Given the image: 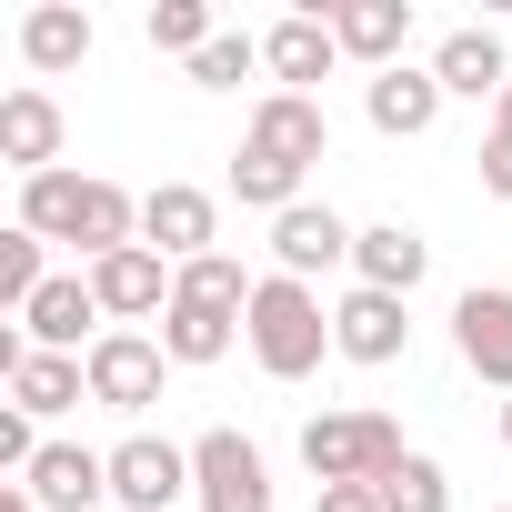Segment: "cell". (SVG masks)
Segmentation results:
<instances>
[{
  "label": "cell",
  "mask_w": 512,
  "mask_h": 512,
  "mask_svg": "<svg viewBox=\"0 0 512 512\" xmlns=\"http://www.w3.org/2000/svg\"><path fill=\"white\" fill-rule=\"evenodd\" d=\"M21 231H41V241H81L91 262H111V251L141 241V201H131L121 181L41 171V181H21Z\"/></svg>",
  "instance_id": "1"
},
{
  "label": "cell",
  "mask_w": 512,
  "mask_h": 512,
  "mask_svg": "<svg viewBox=\"0 0 512 512\" xmlns=\"http://www.w3.org/2000/svg\"><path fill=\"white\" fill-rule=\"evenodd\" d=\"M241 332H251V362H262L272 382H302V372H322V352H332V312L312 302V282H282V272L251 292Z\"/></svg>",
  "instance_id": "2"
},
{
  "label": "cell",
  "mask_w": 512,
  "mask_h": 512,
  "mask_svg": "<svg viewBox=\"0 0 512 512\" xmlns=\"http://www.w3.org/2000/svg\"><path fill=\"white\" fill-rule=\"evenodd\" d=\"M302 462H312V482H392L412 452H402L392 412H312L302 422Z\"/></svg>",
  "instance_id": "3"
},
{
  "label": "cell",
  "mask_w": 512,
  "mask_h": 512,
  "mask_svg": "<svg viewBox=\"0 0 512 512\" xmlns=\"http://www.w3.org/2000/svg\"><path fill=\"white\" fill-rule=\"evenodd\" d=\"M191 492H201V512H272V472L231 422L191 442Z\"/></svg>",
  "instance_id": "4"
},
{
  "label": "cell",
  "mask_w": 512,
  "mask_h": 512,
  "mask_svg": "<svg viewBox=\"0 0 512 512\" xmlns=\"http://www.w3.org/2000/svg\"><path fill=\"white\" fill-rule=\"evenodd\" d=\"M81 362H91V402H111V412H151V402H161V362H171V352H161V342H141V332H101Z\"/></svg>",
  "instance_id": "5"
},
{
  "label": "cell",
  "mask_w": 512,
  "mask_h": 512,
  "mask_svg": "<svg viewBox=\"0 0 512 512\" xmlns=\"http://www.w3.org/2000/svg\"><path fill=\"white\" fill-rule=\"evenodd\" d=\"M181 492H191V452H181V442L131 432V442L111 452V502H121V512H171Z\"/></svg>",
  "instance_id": "6"
},
{
  "label": "cell",
  "mask_w": 512,
  "mask_h": 512,
  "mask_svg": "<svg viewBox=\"0 0 512 512\" xmlns=\"http://www.w3.org/2000/svg\"><path fill=\"white\" fill-rule=\"evenodd\" d=\"M21 492H31L41 512H101V502H111V452H91V442H41V462L21 472Z\"/></svg>",
  "instance_id": "7"
},
{
  "label": "cell",
  "mask_w": 512,
  "mask_h": 512,
  "mask_svg": "<svg viewBox=\"0 0 512 512\" xmlns=\"http://www.w3.org/2000/svg\"><path fill=\"white\" fill-rule=\"evenodd\" d=\"M352 221L342 211H322V201H292L282 221H272V262H282V282H312V272H332V262H352Z\"/></svg>",
  "instance_id": "8"
},
{
  "label": "cell",
  "mask_w": 512,
  "mask_h": 512,
  "mask_svg": "<svg viewBox=\"0 0 512 512\" xmlns=\"http://www.w3.org/2000/svg\"><path fill=\"white\" fill-rule=\"evenodd\" d=\"M171 282H181V272H161V251H151V241H131V251H111V262H91V292H101L111 322L171 312Z\"/></svg>",
  "instance_id": "9"
},
{
  "label": "cell",
  "mask_w": 512,
  "mask_h": 512,
  "mask_svg": "<svg viewBox=\"0 0 512 512\" xmlns=\"http://www.w3.org/2000/svg\"><path fill=\"white\" fill-rule=\"evenodd\" d=\"M211 191H191V181H161L151 201H141V241L161 251V262H201V251H211Z\"/></svg>",
  "instance_id": "10"
},
{
  "label": "cell",
  "mask_w": 512,
  "mask_h": 512,
  "mask_svg": "<svg viewBox=\"0 0 512 512\" xmlns=\"http://www.w3.org/2000/svg\"><path fill=\"white\" fill-rule=\"evenodd\" d=\"M0 161H11L21 181L61 171V101L51 91H11V101H0Z\"/></svg>",
  "instance_id": "11"
},
{
  "label": "cell",
  "mask_w": 512,
  "mask_h": 512,
  "mask_svg": "<svg viewBox=\"0 0 512 512\" xmlns=\"http://www.w3.org/2000/svg\"><path fill=\"white\" fill-rule=\"evenodd\" d=\"M251 151H272V161L312 171V161L332 151V121H322V101H302V91H272L262 111H251Z\"/></svg>",
  "instance_id": "12"
},
{
  "label": "cell",
  "mask_w": 512,
  "mask_h": 512,
  "mask_svg": "<svg viewBox=\"0 0 512 512\" xmlns=\"http://www.w3.org/2000/svg\"><path fill=\"white\" fill-rule=\"evenodd\" d=\"M262 61H272V81H282V91H302V101H312V81L342 61V41H332V21H322V11H292V21H272V31H262Z\"/></svg>",
  "instance_id": "13"
},
{
  "label": "cell",
  "mask_w": 512,
  "mask_h": 512,
  "mask_svg": "<svg viewBox=\"0 0 512 512\" xmlns=\"http://www.w3.org/2000/svg\"><path fill=\"white\" fill-rule=\"evenodd\" d=\"M452 342H462V362H472L482 382L512 392V292H462V302H452Z\"/></svg>",
  "instance_id": "14"
},
{
  "label": "cell",
  "mask_w": 512,
  "mask_h": 512,
  "mask_svg": "<svg viewBox=\"0 0 512 512\" xmlns=\"http://www.w3.org/2000/svg\"><path fill=\"white\" fill-rule=\"evenodd\" d=\"M422 262H432V241H422L412 221H372V231L352 241V272H362V292H392V302H412Z\"/></svg>",
  "instance_id": "15"
},
{
  "label": "cell",
  "mask_w": 512,
  "mask_h": 512,
  "mask_svg": "<svg viewBox=\"0 0 512 512\" xmlns=\"http://www.w3.org/2000/svg\"><path fill=\"white\" fill-rule=\"evenodd\" d=\"M332 41L372 71H402V41H412V0H342V11H322Z\"/></svg>",
  "instance_id": "16"
},
{
  "label": "cell",
  "mask_w": 512,
  "mask_h": 512,
  "mask_svg": "<svg viewBox=\"0 0 512 512\" xmlns=\"http://www.w3.org/2000/svg\"><path fill=\"white\" fill-rule=\"evenodd\" d=\"M81 322H101V292H91V272H51V282H41V302L21 312L31 352H81Z\"/></svg>",
  "instance_id": "17"
},
{
  "label": "cell",
  "mask_w": 512,
  "mask_h": 512,
  "mask_svg": "<svg viewBox=\"0 0 512 512\" xmlns=\"http://www.w3.org/2000/svg\"><path fill=\"white\" fill-rule=\"evenodd\" d=\"M332 352H352V362H402V352H412L402 302H392V292H352V302L332 312Z\"/></svg>",
  "instance_id": "18"
},
{
  "label": "cell",
  "mask_w": 512,
  "mask_h": 512,
  "mask_svg": "<svg viewBox=\"0 0 512 512\" xmlns=\"http://www.w3.org/2000/svg\"><path fill=\"white\" fill-rule=\"evenodd\" d=\"M432 81H442V91H462V101H482V91L502 101V91H512V61H502V41H492V31H452V41L432 51Z\"/></svg>",
  "instance_id": "19"
},
{
  "label": "cell",
  "mask_w": 512,
  "mask_h": 512,
  "mask_svg": "<svg viewBox=\"0 0 512 512\" xmlns=\"http://www.w3.org/2000/svg\"><path fill=\"white\" fill-rule=\"evenodd\" d=\"M432 121H442V81H432V71H372V131L422 141Z\"/></svg>",
  "instance_id": "20"
},
{
  "label": "cell",
  "mask_w": 512,
  "mask_h": 512,
  "mask_svg": "<svg viewBox=\"0 0 512 512\" xmlns=\"http://www.w3.org/2000/svg\"><path fill=\"white\" fill-rule=\"evenodd\" d=\"M21 61H31V71H81V61H91V11L41 0V11L21 21Z\"/></svg>",
  "instance_id": "21"
},
{
  "label": "cell",
  "mask_w": 512,
  "mask_h": 512,
  "mask_svg": "<svg viewBox=\"0 0 512 512\" xmlns=\"http://www.w3.org/2000/svg\"><path fill=\"white\" fill-rule=\"evenodd\" d=\"M81 392H91V362H81V352H31V362L11 372V402H21L31 422H51V412H71Z\"/></svg>",
  "instance_id": "22"
},
{
  "label": "cell",
  "mask_w": 512,
  "mask_h": 512,
  "mask_svg": "<svg viewBox=\"0 0 512 512\" xmlns=\"http://www.w3.org/2000/svg\"><path fill=\"white\" fill-rule=\"evenodd\" d=\"M251 292H262V282H251L241 262H231V251H201V262H181V282H171V302H201V312H251Z\"/></svg>",
  "instance_id": "23"
},
{
  "label": "cell",
  "mask_w": 512,
  "mask_h": 512,
  "mask_svg": "<svg viewBox=\"0 0 512 512\" xmlns=\"http://www.w3.org/2000/svg\"><path fill=\"white\" fill-rule=\"evenodd\" d=\"M161 352H171V362H191V372H201V362H221V352H231V312L171 302V312H161Z\"/></svg>",
  "instance_id": "24"
},
{
  "label": "cell",
  "mask_w": 512,
  "mask_h": 512,
  "mask_svg": "<svg viewBox=\"0 0 512 512\" xmlns=\"http://www.w3.org/2000/svg\"><path fill=\"white\" fill-rule=\"evenodd\" d=\"M231 191H241L251 211H272V221H282V211L302 201V171H292V161H272V151H251V141H241V151H231Z\"/></svg>",
  "instance_id": "25"
},
{
  "label": "cell",
  "mask_w": 512,
  "mask_h": 512,
  "mask_svg": "<svg viewBox=\"0 0 512 512\" xmlns=\"http://www.w3.org/2000/svg\"><path fill=\"white\" fill-rule=\"evenodd\" d=\"M141 31H151V51H181V61H201V51L221 41L201 0H151V21H141Z\"/></svg>",
  "instance_id": "26"
},
{
  "label": "cell",
  "mask_w": 512,
  "mask_h": 512,
  "mask_svg": "<svg viewBox=\"0 0 512 512\" xmlns=\"http://www.w3.org/2000/svg\"><path fill=\"white\" fill-rule=\"evenodd\" d=\"M41 282H51V272H41V231H21V221H11V231H0V302L31 312V302H41Z\"/></svg>",
  "instance_id": "27"
},
{
  "label": "cell",
  "mask_w": 512,
  "mask_h": 512,
  "mask_svg": "<svg viewBox=\"0 0 512 512\" xmlns=\"http://www.w3.org/2000/svg\"><path fill=\"white\" fill-rule=\"evenodd\" d=\"M382 512H452V482H442V462H402L392 482H382Z\"/></svg>",
  "instance_id": "28"
},
{
  "label": "cell",
  "mask_w": 512,
  "mask_h": 512,
  "mask_svg": "<svg viewBox=\"0 0 512 512\" xmlns=\"http://www.w3.org/2000/svg\"><path fill=\"white\" fill-rule=\"evenodd\" d=\"M251 61H262V41H251V31H221V41H211V51L191 61V81H201V91H231V81H241Z\"/></svg>",
  "instance_id": "29"
},
{
  "label": "cell",
  "mask_w": 512,
  "mask_h": 512,
  "mask_svg": "<svg viewBox=\"0 0 512 512\" xmlns=\"http://www.w3.org/2000/svg\"><path fill=\"white\" fill-rule=\"evenodd\" d=\"M0 462H11V472H31V462H41V432H31V412H21V402H0Z\"/></svg>",
  "instance_id": "30"
},
{
  "label": "cell",
  "mask_w": 512,
  "mask_h": 512,
  "mask_svg": "<svg viewBox=\"0 0 512 512\" xmlns=\"http://www.w3.org/2000/svg\"><path fill=\"white\" fill-rule=\"evenodd\" d=\"M312 512H382V482H322Z\"/></svg>",
  "instance_id": "31"
},
{
  "label": "cell",
  "mask_w": 512,
  "mask_h": 512,
  "mask_svg": "<svg viewBox=\"0 0 512 512\" xmlns=\"http://www.w3.org/2000/svg\"><path fill=\"white\" fill-rule=\"evenodd\" d=\"M482 191H492V201H512V141H502V131L482 141Z\"/></svg>",
  "instance_id": "32"
},
{
  "label": "cell",
  "mask_w": 512,
  "mask_h": 512,
  "mask_svg": "<svg viewBox=\"0 0 512 512\" xmlns=\"http://www.w3.org/2000/svg\"><path fill=\"white\" fill-rule=\"evenodd\" d=\"M0 512H41V502H31V492H21V482H11V492H0Z\"/></svg>",
  "instance_id": "33"
},
{
  "label": "cell",
  "mask_w": 512,
  "mask_h": 512,
  "mask_svg": "<svg viewBox=\"0 0 512 512\" xmlns=\"http://www.w3.org/2000/svg\"><path fill=\"white\" fill-rule=\"evenodd\" d=\"M492 131H502V141H512V91H502V121H492Z\"/></svg>",
  "instance_id": "34"
},
{
  "label": "cell",
  "mask_w": 512,
  "mask_h": 512,
  "mask_svg": "<svg viewBox=\"0 0 512 512\" xmlns=\"http://www.w3.org/2000/svg\"><path fill=\"white\" fill-rule=\"evenodd\" d=\"M502 442H512V402H502Z\"/></svg>",
  "instance_id": "35"
},
{
  "label": "cell",
  "mask_w": 512,
  "mask_h": 512,
  "mask_svg": "<svg viewBox=\"0 0 512 512\" xmlns=\"http://www.w3.org/2000/svg\"><path fill=\"white\" fill-rule=\"evenodd\" d=\"M502 512H512V502H502Z\"/></svg>",
  "instance_id": "36"
}]
</instances>
